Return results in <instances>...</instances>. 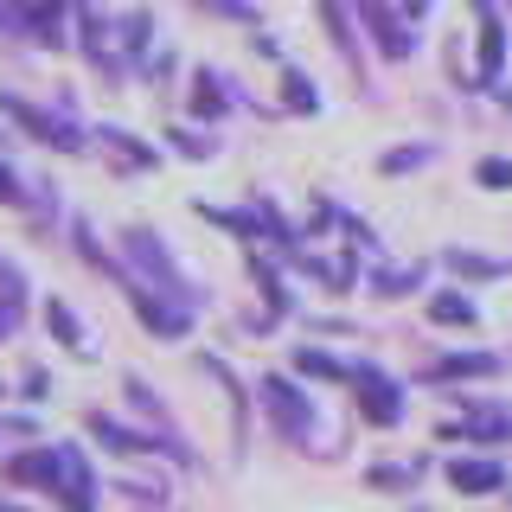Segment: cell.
<instances>
[{
  "instance_id": "1",
  "label": "cell",
  "mask_w": 512,
  "mask_h": 512,
  "mask_svg": "<svg viewBox=\"0 0 512 512\" xmlns=\"http://www.w3.org/2000/svg\"><path fill=\"white\" fill-rule=\"evenodd\" d=\"M461 487H487V480H500V468H455Z\"/></svg>"
}]
</instances>
